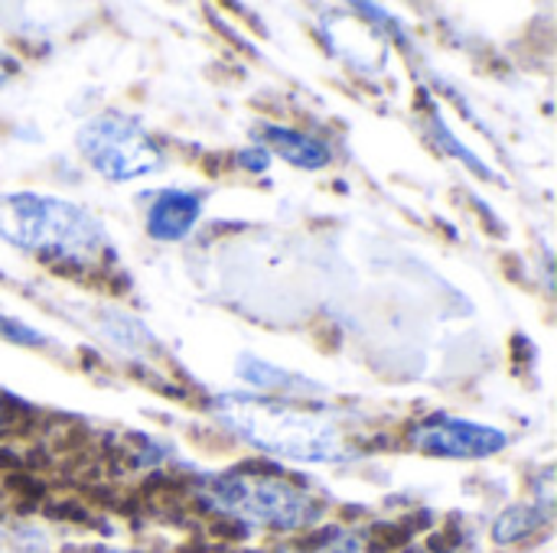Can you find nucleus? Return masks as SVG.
<instances>
[{"instance_id":"obj_4","label":"nucleus","mask_w":557,"mask_h":553,"mask_svg":"<svg viewBox=\"0 0 557 553\" xmlns=\"http://www.w3.org/2000/svg\"><path fill=\"white\" fill-rule=\"evenodd\" d=\"M75 147L95 173L114 183H131L163 166V153L153 137L124 114H101L85 121L75 134Z\"/></svg>"},{"instance_id":"obj_9","label":"nucleus","mask_w":557,"mask_h":553,"mask_svg":"<svg viewBox=\"0 0 557 553\" xmlns=\"http://www.w3.org/2000/svg\"><path fill=\"white\" fill-rule=\"evenodd\" d=\"M535 525H539L535 508H532V512H529V508H509V512L496 521L493 538H496L499 544H512V541L525 538L529 531H535Z\"/></svg>"},{"instance_id":"obj_5","label":"nucleus","mask_w":557,"mask_h":553,"mask_svg":"<svg viewBox=\"0 0 557 553\" xmlns=\"http://www.w3.org/2000/svg\"><path fill=\"white\" fill-rule=\"evenodd\" d=\"M414 443L428 456L441 460H483L506 450L509 437L496 427L473 420H437L414 433Z\"/></svg>"},{"instance_id":"obj_6","label":"nucleus","mask_w":557,"mask_h":553,"mask_svg":"<svg viewBox=\"0 0 557 553\" xmlns=\"http://www.w3.org/2000/svg\"><path fill=\"white\" fill-rule=\"evenodd\" d=\"M202 215V199L186 189L160 192L147 209V235L157 241H183Z\"/></svg>"},{"instance_id":"obj_12","label":"nucleus","mask_w":557,"mask_h":553,"mask_svg":"<svg viewBox=\"0 0 557 553\" xmlns=\"http://www.w3.org/2000/svg\"><path fill=\"white\" fill-rule=\"evenodd\" d=\"M13 72H16V62H13L7 52H0V88L10 81V75H13Z\"/></svg>"},{"instance_id":"obj_13","label":"nucleus","mask_w":557,"mask_h":553,"mask_svg":"<svg viewBox=\"0 0 557 553\" xmlns=\"http://www.w3.org/2000/svg\"><path fill=\"white\" fill-rule=\"evenodd\" d=\"M95 553H127V551H95Z\"/></svg>"},{"instance_id":"obj_1","label":"nucleus","mask_w":557,"mask_h":553,"mask_svg":"<svg viewBox=\"0 0 557 553\" xmlns=\"http://www.w3.org/2000/svg\"><path fill=\"white\" fill-rule=\"evenodd\" d=\"M212 414L245 443L281 460L336 463L346 456L339 427L317 411L255 394H222L212 401Z\"/></svg>"},{"instance_id":"obj_3","label":"nucleus","mask_w":557,"mask_h":553,"mask_svg":"<svg viewBox=\"0 0 557 553\" xmlns=\"http://www.w3.org/2000/svg\"><path fill=\"white\" fill-rule=\"evenodd\" d=\"M199 502L215 515H228L245 525L274 531H297L320 518V505L304 489L284 479L251 473H225L202 479Z\"/></svg>"},{"instance_id":"obj_11","label":"nucleus","mask_w":557,"mask_h":553,"mask_svg":"<svg viewBox=\"0 0 557 553\" xmlns=\"http://www.w3.org/2000/svg\"><path fill=\"white\" fill-rule=\"evenodd\" d=\"M238 160H242V166H245L248 173H264V169L271 166V153H268L264 147H245Z\"/></svg>"},{"instance_id":"obj_10","label":"nucleus","mask_w":557,"mask_h":553,"mask_svg":"<svg viewBox=\"0 0 557 553\" xmlns=\"http://www.w3.org/2000/svg\"><path fill=\"white\" fill-rule=\"evenodd\" d=\"M0 336L10 339V342H16V345H42L46 342L36 329L23 326L16 319H7V316H0Z\"/></svg>"},{"instance_id":"obj_8","label":"nucleus","mask_w":557,"mask_h":553,"mask_svg":"<svg viewBox=\"0 0 557 553\" xmlns=\"http://www.w3.org/2000/svg\"><path fill=\"white\" fill-rule=\"evenodd\" d=\"M238 375L245 381H251L255 388H264V391H287V394H320V385H310L307 378H297L290 372H281V368H271L268 362L261 359H251L245 355L238 362Z\"/></svg>"},{"instance_id":"obj_7","label":"nucleus","mask_w":557,"mask_h":553,"mask_svg":"<svg viewBox=\"0 0 557 553\" xmlns=\"http://www.w3.org/2000/svg\"><path fill=\"white\" fill-rule=\"evenodd\" d=\"M261 137L268 143L264 147L268 153H277L281 160H287L297 169H323L330 163L326 143L317 140V137H310V134L287 130V127H277V124H264L261 127Z\"/></svg>"},{"instance_id":"obj_2","label":"nucleus","mask_w":557,"mask_h":553,"mask_svg":"<svg viewBox=\"0 0 557 553\" xmlns=\"http://www.w3.org/2000/svg\"><path fill=\"white\" fill-rule=\"evenodd\" d=\"M0 238L20 251L69 264H91L104 248V228L95 215L39 192L0 196Z\"/></svg>"}]
</instances>
